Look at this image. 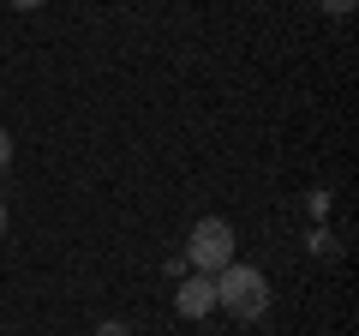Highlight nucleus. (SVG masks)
<instances>
[{
	"label": "nucleus",
	"instance_id": "1",
	"mask_svg": "<svg viewBox=\"0 0 359 336\" xmlns=\"http://www.w3.org/2000/svg\"><path fill=\"white\" fill-rule=\"evenodd\" d=\"M216 306H228V318H264L269 276L257 271V264H228V271H216Z\"/></svg>",
	"mask_w": 359,
	"mask_h": 336
},
{
	"label": "nucleus",
	"instance_id": "2",
	"mask_svg": "<svg viewBox=\"0 0 359 336\" xmlns=\"http://www.w3.org/2000/svg\"><path fill=\"white\" fill-rule=\"evenodd\" d=\"M186 264L204 271V276H216V271H228V264H233V228H228V217L192 222V234H186Z\"/></svg>",
	"mask_w": 359,
	"mask_h": 336
},
{
	"label": "nucleus",
	"instance_id": "3",
	"mask_svg": "<svg viewBox=\"0 0 359 336\" xmlns=\"http://www.w3.org/2000/svg\"><path fill=\"white\" fill-rule=\"evenodd\" d=\"M174 306H180V318H210V312H216V276H204V271L180 276Z\"/></svg>",
	"mask_w": 359,
	"mask_h": 336
},
{
	"label": "nucleus",
	"instance_id": "4",
	"mask_svg": "<svg viewBox=\"0 0 359 336\" xmlns=\"http://www.w3.org/2000/svg\"><path fill=\"white\" fill-rule=\"evenodd\" d=\"M96 336H132V330H126L120 318H108V324H96Z\"/></svg>",
	"mask_w": 359,
	"mask_h": 336
},
{
	"label": "nucleus",
	"instance_id": "5",
	"mask_svg": "<svg viewBox=\"0 0 359 336\" xmlns=\"http://www.w3.org/2000/svg\"><path fill=\"white\" fill-rule=\"evenodd\" d=\"M6 162H13V132L0 127V168H6Z\"/></svg>",
	"mask_w": 359,
	"mask_h": 336
},
{
	"label": "nucleus",
	"instance_id": "6",
	"mask_svg": "<svg viewBox=\"0 0 359 336\" xmlns=\"http://www.w3.org/2000/svg\"><path fill=\"white\" fill-rule=\"evenodd\" d=\"M323 13H335V18H341V13H353V0H323Z\"/></svg>",
	"mask_w": 359,
	"mask_h": 336
},
{
	"label": "nucleus",
	"instance_id": "7",
	"mask_svg": "<svg viewBox=\"0 0 359 336\" xmlns=\"http://www.w3.org/2000/svg\"><path fill=\"white\" fill-rule=\"evenodd\" d=\"M13 6L18 13H36V6H48V0H13Z\"/></svg>",
	"mask_w": 359,
	"mask_h": 336
},
{
	"label": "nucleus",
	"instance_id": "8",
	"mask_svg": "<svg viewBox=\"0 0 359 336\" xmlns=\"http://www.w3.org/2000/svg\"><path fill=\"white\" fill-rule=\"evenodd\" d=\"M0 240H6V205H0Z\"/></svg>",
	"mask_w": 359,
	"mask_h": 336
}]
</instances>
